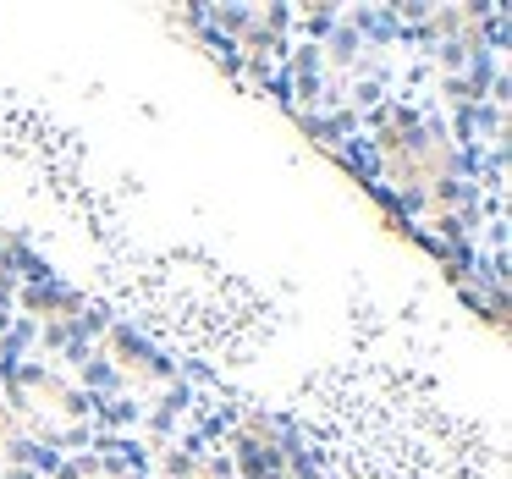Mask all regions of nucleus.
<instances>
[{"instance_id":"nucleus-3","label":"nucleus","mask_w":512,"mask_h":479,"mask_svg":"<svg viewBox=\"0 0 512 479\" xmlns=\"http://www.w3.org/2000/svg\"><path fill=\"white\" fill-rule=\"evenodd\" d=\"M34 441L23 435V424L12 419V408L0 402V479H34Z\"/></svg>"},{"instance_id":"nucleus-5","label":"nucleus","mask_w":512,"mask_h":479,"mask_svg":"<svg viewBox=\"0 0 512 479\" xmlns=\"http://www.w3.org/2000/svg\"><path fill=\"white\" fill-rule=\"evenodd\" d=\"M171 479H226V474L204 457H182V463H171Z\"/></svg>"},{"instance_id":"nucleus-2","label":"nucleus","mask_w":512,"mask_h":479,"mask_svg":"<svg viewBox=\"0 0 512 479\" xmlns=\"http://www.w3.org/2000/svg\"><path fill=\"white\" fill-rule=\"evenodd\" d=\"M380 149H386L391 188H397L408 204H435L441 188L452 182V166H446V149H441L435 133H408V122H402V127H391V133L380 138Z\"/></svg>"},{"instance_id":"nucleus-1","label":"nucleus","mask_w":512,"mask_h":479,"mask_svg":"<svg viewBox=\"0 0 512 479\" xmlns=\"http://www.w3.org/2000/svg\"><path fill=\"white\" fill-rule=\"evenodd\" d=\"M6 408L23 424L28 441H50V446H78L94 424L89 397L50 369H17L6 380Z\"/></svg>"},{"instance_id":"nucleus-4","label":"nucleus","mask_w":512,"mask_h":479,"mask_svg":"<svg viewBox=\"0 0 512 479\" xmlns=\"http://www.w3.org/2000/svg\"><path fill=\"white\" fill-rule=\"evenodd\" d=\"M56 479H138V474H127L122 463H105V457H78V463H67Z\"/></svg>"}]
</instances>
